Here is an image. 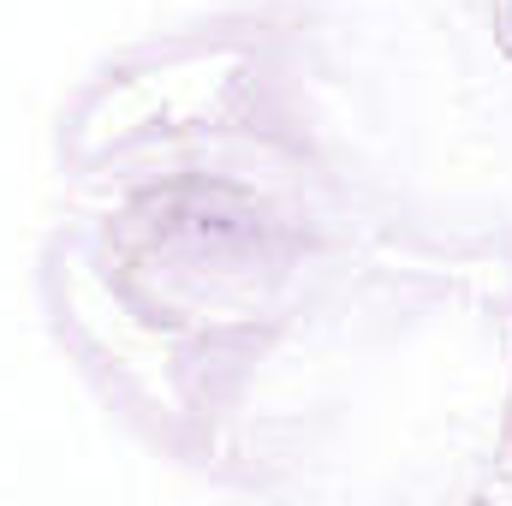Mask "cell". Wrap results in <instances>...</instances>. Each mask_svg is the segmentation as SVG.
Listing matches in <instances>:
<instances>
[{
  "label": "cell",
  "instance_id": "1",
  "mask_svg": "<svg viewBox=\"0 0 512 506\" xmlns=\"http://www.w3.org/2000/svg\"><path fill=\"white\" fill-rule=\"evenodd\" d=\"M495 18H501V42L512 48V0H495Z\"/></svg>",
  "mask_w": 512,
  "mask_h": 506
}]
</instances>
